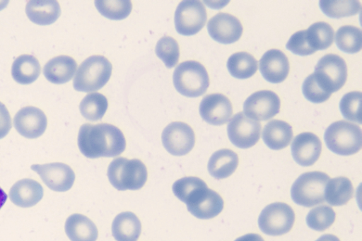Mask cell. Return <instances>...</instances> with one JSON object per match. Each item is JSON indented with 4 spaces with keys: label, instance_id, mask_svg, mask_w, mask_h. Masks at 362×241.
Returning <instances> with one entry per match:
<instances>
[{
    "label": "cell",
    "instance_id": "6da1fadb",
    "mask_svg": "<svg viewBox=\"0 0 362 241\" xmlns=\"http://www.w3.org/2000/svg\"><path fill=\"white\" fill-rule=\"evenodd\" d=\"M77 143L81 153L88 158L115 157L126 148L122 131L107 123L83 124L78 131Z\"/></svg>",
    "mask_w": 362,
    "mask_h": 241
},
{
    "label": "cell",
    "instance_id": "7a4b0ae2",
    "mask_svg": "<svg viewBox=\"0 0 362 241\" xmlns=\"http://www.w3.org/2000/svg\"><path fill=\"white\" fill-rule=\"evenodd\" d=\"M107 175L110 184L119 191L138 190L146 182L148 172L141 160L119 157L110 163Z\"/></svg>",
    "mask_w": 362,
    "mask_h": 241
},
{
    "label": "cell",
    "instance_id": "3957f363",
    "mask_svg": "<svg viewBox=\"0 0 362 241\" xmlns=\"http://www.w3.org/2000/svg\"><path fill=\"white\" fill-rule=\"evenodd\" d=\"M112 66L104 56L93 55L78 66L73 86L77 91L91 92L102 88L109 81Z\"/></svg>",
    "mask_w": 362,
    "mask_h": 241
},
{
    "label": "cell",
    "instance_id": "277c9868",
    "mask_svg": "<svg viewBox=\"0 0 362 241\" xmlns=\"http://www.w3.org/2000/svg\"><path fill=\"white\" fill-rule=\"evenodd\" d=\"M324 139L327 148L333 153L351 155L361 148V129L356 124L345 120L337 121L326 129Z\"/></svg>",
    "mask_w": 362,
    "mask_h": 241
},
{
    "label": "cell",
    "instance_id": "5b68a950",
    "mask_svg": "<svg viewBox=\"0 0 362 241\" xmlns=\"http://www.w3.org/2000/svg\"><path fill=\"white\" fill-rule=\"evenodd\" d=\"M173 81L175 89L189 98L203 95L209 86L206 69L201 63L194 60L179 64L173 72Z\"/></svg>",
    "mask_w": 362,
    "mask_h": 241
},
{
    "label": "cell",
    "instance_id": "8992f818",
    "mask_svg": "<svg viewBox=\"0 0 362 241\" xmlns=\"http://www.w3.org/2000/svg\"><path fill=\"white\" fill-rule=\"evenodd\" d=\"M329 176L322 172L303 173L293 182L291 189L293 201L298 205L312 207L325 201V189Z\"/></svg>",
    "mask_w": 362,
    "mask_h": 241
},
{
    "label": "cell",
    "instance_id": "52a82bcc",
    "mask_svg": "<svg viewBox=\"0 0 362 241\" xmlns=\"http://www.w3.org/2000/svg\"><path fill=\"white\" fill-rule=\"evenodd\" d=\"M182 201L186 204L189 212L199 219H211L217 216L224 206L222 197L208 188L202 179Z\"/></svg>",
    "mask_w": 362,
    "mask_h": 241
},
{
    "label": "cell",
    "instance_id": "ba28073f",
    "mask_svg": "<svg viewBox=\"0 0 362 241\" xmlns=\"http://www.w3.org/2000/svg\"><path fill=\"white\" fill-rule=\"evenodd\" d=\"M313 76L320 87L332 94L341 88L346 81V64L339 55L325 54L317 63Z\"/></svg>",
    "mask_w": 362,
    "mask_h": 241
},
{
    "label": "cell",
    "instance_id": "9c48e42d",
    "mask_svg": "<svg viewBox=\"0 0 362 241\" xmlns=\"http://www.w3.org/2000/svg\"><path fill=\"white\" fill-rule=\"evenodd\" d=\"M294 221L295 213L289 205L284 202H274L262 211L258 218V225L266 235L279 236L289 232Z\"/></svg>",
    "mask_w": 362,
    "mask_h": 241
},
{
    "label": "cell",
    "instance_id": "30bf717a",
    "mask_svg": "<svg viewBox=\"0 0 362 241\" xmlns=\"http://www.w3.org/2000/svg\"><path fill=\"white\" fill-rule=\"evenodd\" d=\"M206 19V11L201 1L185 0L178 4L175 12L174 22L178 33L189 36L199 32Z\"/></svg>",
    "mask_w": 362,
    "mask_h": 241
},
{
    "label": "cell",
    "instance_id": "8fae6325",
    "mask_svg": "<svg viewBox=\"0 0 362 241\" xmlns=\"http://www.w3.org/2000/svg\"><path fill=\"white\" fill-rule=\"evenodd\" d=\"M227 133L234 146L249 148L255 145L260 138L261 124L240 112L230 119Z\"/></svg>",
    "mask_w": 362,
    "mask_h": 241
},
{
    "label": "cell",
    "instance_id": "7c38bea8",
    "mask_svg": "<svg viewBox=\"0 0 362 241\" xmlns=\"http://www.w3.org/2000/svg\"><path fill=\"white\" fill-rule=\"evenodd\" d=\"M162 143L166 151L176 156L189 153L195 143V134L192 128L182 122L170 123L161 134Z\"/></svg>",
    "mask_w": 362,
    "mask_h": 241
},
{
    "label": "cell",
    "instance_id": "4fadbf2b",
    "mask_svg": "<svg viewBox=\"0 0 362 241\" xmlns=\"http://www.w3.org/2000/svg\"><path fill=\"white\" fill-rule=\"evenodd\" d=\"M281 101L276 93L262 90L251 94L244 102V114L255 120L266 121L279 112Z\"/></svg>",
    "mask_w": 362,
    "mask_h": 241
},
{
    "label": "cell",
    "instance_id": "5bb4252c",
    "mask_svg": "<svg viewBox=\"0 0 362 241\" xmlns=\"http://www.w3.org/2000/svg\"><path fill=\"white\" fill-rule=\"evenodd\" d=\"M37 172L42 182L54 192L69 190L75 181V173L68 165L63 163L35 164L30 167Z\"/></svg>",
    "mask_w": 362,
    "mask_h": 241
},
{
    "label": "cell",
    "instance_id": "9a60e30c",
    "mask_svg": "<svg viewBox=\"0 0 362 241\" xmlns=\"http://www.w3.org/2000/svg\"><path fill=\"white\" fill-rule=\"evenodd\" d=\"M207 30L215 41L222 44H231L240 38L243 28L236 17L221 12L210 18L207 23Z\"/></svg>",
    "mask_w": 362,
    "mask_h": 241
},
{
    "label": "cell",
    "instance_id": "2e32d148",
    "mask_svg": "<svg viewBox=\"0 0 362 241\" xmlns=\"http://www.w3.org/2000/svg\"><path fill=\"white\" fill-rule=\"evenodd\" d=\"M13 126L23 137L36 139L45 131L47 119L44 112L34 106L20 109L14 116Z\"/></svg>",
    "mask_w": 362,
    "mask_h": 241
},
{
    "label": "cell",
    "instance_id": "e0dca14e",
    "mask_svg": "<svg viewBox=\"0 0 362 241\" xmlns=\"http://www.w3.org/2000/svg\"><path fill=\"white\" fill-rule=\"evenodd\" d=\"M199 114L207 123L219 126L228 122L233 114L230 100L221 93H211L203 98L199 105Z\"/></svg>",
    "mask_w": 362,
    "mask_h": 241
},
{
    "label": "cell",
    "instance_id": "ac0fdd59",
    "mask_svg": "<svg viewBox=\"0 0 362 241\" xmlns=\"http://www.w3.org/2000/svg\"><path fill=\"white\" fill-rule=\"evenodd\" d=\"M294 160L301 166L313 165L320 158L322 143L319 137L311 132L297 135L291 146Z\"/></svg>",
    "mask_w": 362,
    "mask_h": 241
},
{
    "label": "cell",
    "instance_id": "d6986e66",
    "mask_svg": "<svg viewBox=\"0 0 362 241\" xmlns=\"http://www.w3.org/2000/svg\"><path fill=\"white\" fill-rule=\"evenodd\" d=\"M259 71L264 78L272 83L284 81L289 72V61L279 49L267 51L259 60Z\"/></svg>",
    "mask_w": 362,
    "mask_h": 241
},
{
    "label": "cell",
    "instance_id": "ffe728a7",
    "mask_svg": "<svg viewBox=\"0 0 362 241\" xmlns=\"http://www.w3.org/2000/svg\"><path fill=\"white\" fill-rule=\"evenodd\" d=\"M43 188L36 180L22 179L16 182L9 190L12 203L22 208L36 205L43 196Z\"/></svg>",
    "mask_w": 362,
    "mask_h": 241
},
{
    "label": "cell",
    "instance_id": "44dd1931",
    "mask_svg": "<svg viewBox=\"0 0 362 241\" xmlns=\"http://www.w3.org/2000/svg\"><path fill=\"white\" fill-rule=\"evenodd\" d=\"M77 64L67 55H59L49 59L44 66L43 74L47 81L55 84L69 81L76 71Z\"/></svg>",
    "mask_w": 362,
    "mask_h": 241
},
{
    "label": "cell",
    "instance_id": "7402d4cb",
    "mask_svg": "<svg viewBox=\"0 0 362 241\" xmlns=\"http://www.w3.org/2000/svg\"><path fill=\"white\" fill-rule=\"evenodd\" d=\"M25 13L33 23L47 25L54 23L60 16L61 8L54 0H31L27 2Z\"/></svg>",
    "mask_w": 362,
    "mask_h": 241
},
{
    "label": "cell",
    "instance_id": "603a6c76",
    "mask_svg": "<svg viewBox=\"0 0 362 241\" xmlns=\"http://www.w3.org/2000/svg\"><path fill=\"white\" fill-rule=\"evenodd\" d=\"M64 230L71 241H96L98 237L95 224L80 213H74L67 218Z\"/></svg>",
    "mask_w": 362,
    "mask_h": 241
},
{
    "label": "cell",
    "instance_id": "cb8c5ba5",
    "mask_svg": "<svg viewBox=\"0 0 362 241\" xmlns=\"http://www.w3.org/2000/svg\"><path fill=\"white\" fill-rule=\"evenodd\" d=\"M141 232V221L132 212H122L112 221V235L116 241H137Z\"/></svg>",
    "mask_w": 362,
    "mask_h": 241
},
{
    "label": "cell",
    "instance_id": "d4e9b609",
    "mask_svg": "<svg viewBox=\"0 0 362 241\" xmlns=\"http://www.w3.org/2000/svg\"><path fill=\"white\" fill-rule=\"evenodd\" d=\"M239 160L233 151L223 148L214 152L208 162V171L216 180L230 176L237 169Z\"/></svg>",
    "mask_w": 362,
    "mask_h": 241
},
{
    "label": "cell",
    "instance_id": "484cf974",
    "mask_svg": "<svg viewBox=\"0 0 362 241\" xmlns=\"http://www.w3.org/2000/svg\"><path fill=\"white\" fill-rule=\"evenodd\" d=\"M292 138V127L282 120L272 119L263 129L262 139L272 150H281L287 147Z\"/></svg>",
    "mask_w": 362,
    "mask_h": 241
},
{
    "label": "cell",
    "instance_id": "4316f807",
    "mask_svg": "<svg viewBox=\"0 0 362 241\" xmlns=\"http://www.w3.org/2000/svg\"><path fill=\"white\" fill-rule=\"evenodd\" d=\"M40 64L36 57L30 54L18 57L11 66L13 78L21 84H30L37 80L40 74Z\"/></svg>",
    "mask_w": 362,
    "mask_h": 241
},
{
    "label": "cell",
    "instance_id": "83f0119b",
    "mask_svg": "<svg viewBox=\"0 0 362 241\" xmlns=\"http://www.w3.org/2000/svg\"><path fill=\"white\" fill-rule=\"evenodd\" d=\"M354 187L346 177H337L327 182L325 189V201L334 206H342L353 197Z\"/></svg>",
    "mask_w": 362,
    "mask_h": 241
},
{
    "label": "cell",
    "instance_id": "f1b7e54d",
    "mask_svg": "<svg viewBox=\"0 0 362 241\" xmlns=\"http://www.w3.org/2000/svg\"><path fill=\"white\" fill-rule=\"evenodd\" d=\"M257 61L246 52H238L230 55L227 61V69L233 77L245 79L252 76L257 70Z\"/></svg>",
    "mask_w": 362,
    "mask_h": 241
},
{
    "label": "cell",
    "instance_id": "f546056e",
    "mask_svg": "<svg viewBox=\"0 0 362 241\" xmlns=\"http://www.w3.org/2000/svg\"><path fill=\"white\" fill-rule=\"evenodd\" d=\"M334 30L325 22H316L305 30V38L309 46L315 52L326 49L334 41Z\"/></svg>",
    "mask_w": 362,
    "mask_h": 241
},
{
    "label": "cell",
    "instance_id": "4dcf8cb0",
    "mask_svg": "<svg viewBox=\"0 0 362 241\" xmlns=\"http://www.w3.org/2000/svg\"><path fill=\"white\" fill-rule=\"evenodd\" d=\"M108 107L107 98L100 93H90L81 101L79 110L81 115L89 121L100 120Z\"/></svg>",
    "mask_w": 362,
    "mask_h": 241
},
{
    "label": "cell",
    "instance_id": "1f68e13d",
    "mask_svg": "<svg viewBox=\"0 0 362 241\" xmlns=\"http://www.w3.org/2000/svg\"><path fill=\"white\" fill-rule=\"evenodd\" d=\"M335 42L337 47L344 52L357 53L362 47L361 30L354 25H343L336 33Z\"/></svg>",
    "mask_w": 362,
    "mask_h": 241
},
{
    "label": "cell",
    "instance_id": "d6a6232c",
    "mask_svg": "<svg viewBox=\"0 0 362 241\" xmlns=\"http://www.w3.org/2000/svg\"><path fill=\"white\" fill-rule=\"evenodd\" d=\"M322 11L332 18H340L356 15L361 10L358 1L322 0L319 2Z\"/></svg>",
    "mask_w": 362,
    "mask_h": 241
},
{
    "label": "cell",
    "instance_id": "836d02e7",
    "mask_svg": "<svg viewBox=\"0 0 362 241\" xmlns=\"http://www.w3.org/2000/svg\"><path fill=\"white\" fill-rule=\"evenodd\" d=\"M336 213L329 206L321 205L311 209L306 216L309 228L316 231H324L334 222Z\"/></svg>",
    "mask_w": 362,
    "mask_h": 241
},
{
    "label": "cell",
    "instance_id": "e575fe53",
    "mask_svg": "<svg viewBox=\"0 0 362 241\" xmlns=\"http://www.w3.org/2000/svg\"><path fill=\"white\" fill-rule=\"evenodd\" d=\"M99 13L110 19L119 20L127 18L131 13L132 4L130 1H95Z\"/></svg>",
    "mask_w": 362,
    "mask_h": 241
},
{
    "label": "cell",
    "instance_id": "d590c367",
    "mask_svg": "<svg viewBox=\"0 0 362 241\" xmlns=\"http://www.w3.org/2000/svg\"><path fill=\"white\" fill-rule=\"evenodd\" d=\"M362 93L351 91L346 93L339 102V110L347 120L361 124Z\"/></svg>",
    "mask_w": 362,
    "mask_h": 241
},
{
    "label": "cell",
    "instance_id": "8d00e7d4",
    "mask_svg": "<svg viewBox=\"0 0 362 241\" xmlns=\"http://www.w3.org/2000/svg\"><path fill=\"white\" fill-rule=\"evenodd\" d=\"M157 57L168 68L175 66L180 58V47L177 42L170 36H163L157 42L155 49Z\"/></svg>",
    "mask_w": 362,
    "mask_h": 241
},
{
    "label": "cell",
    "instance_id": "74e56055",
    "mask_svg": "<svg viewBox=\"0 0 362 241\" xmlns=\"http://www.w3.org/2000/svg\"><path fill=\"white\" fill-rule=\"evenodd\" d=\"M304 97L313 103H321L329 98L332 94L322 89L316 82L313 74H310L303 83Z\"/></svg>",
    "mask_w": 362,
    "mask_h": 241
},
{
    "label": "cell",
    "instance_id": "f35d334b",
    "mask_svg": "<svg viewBox=\"0 0 362 241\" xmlns=\"http://www.w3.org/2000/svg\"><path fill=\"white\" fill-rule=\"evenodd\" d=\"M286 47L294 54L300 56L310 55L315 52L307 42L305 30L293 33L287 42Z\"/></svg>",
    "mask_w": 362,
    "mask_h": 241
},
{
    "label": "cell",
    "instance_id": "ab89813d",
    "mask_svg": "<svg viewBox=\"0 0 362 241\" xmlns=\"http://www.w3.org/2000/svg\"><path fill=\"white\" fill-rule=\"evenodd\" d=\"M11 129V118L6 105L0 102V139L5 137Z\"/></svg>",
    "mask_w": 362,
    "mask_h": 241
},
{
    "label": "cell",
    "instance_id": "60d3db41",
    "mask_svg": "<svg viewBox=\"0 0 362 241\" xmlns=\"http://www.w3.org/2000/svg\"><path fill=\"white\" fill-rule=\"evenodd\" d=\"M235 241H264V239L258 234L248 233L238 237Z\"/></svg>",
    "mask_w": 362,
    "mask_h": 241
},
{
    "label": "cell",
    "instance_id": "b9f144b4",
    "mask_svg": "<svg viewBox=\"0 0 362 241\" xmlns=\"http://www.w3.org/2000/svg\"><path fill=\"white\" fill-rule=\"evenodd\" d=\"M316 241H340V240L336 235L325 234L320 236Z\"/></svg>",
    "mask_w": 362,
    "mask_h": 241
},
{
    "label": "cell",
    "instance_id": "7bdbcfd3",
    "mask_svg": "<svg viewBox=\"0 0 362 241\" xmlns=\"http://www.w3.org/2000/svg\"><path fill=\"white\" fill-rule=\"evenodd\" d=\"M7 199V194L0 187V209L4 206Z\"/></svg>",
    "mask_w": 362,
    "mask_h": 241
},
{
    "label": "cell",
    "instance_id": "ee69618b",
    "mask_svg": "<svg viewBox=\"0 0 362 241\" xmlns=\"http://www.w3.org/2000/svg\"><path fill=\"white\" fill-rule=\"evenodd\" d=\"M8 1H0V10L3 9L5 6H6Z\"/></svg>",
    "mask_w": 362,
    "mask_h": 241
}]
</instances>
